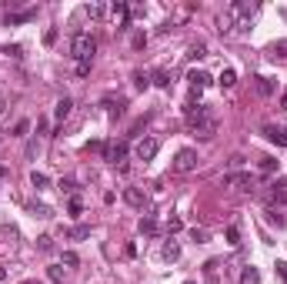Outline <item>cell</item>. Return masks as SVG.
Here are the masks:
<instances>
[{
  "instance_id": "6da1fadb",
  "label": "cell",
  "mask_w": 287,
  "mask_h": 284,
  "mask_svg": "<svg viewBox=\"0 0 287 284\" xmlns=\"http://www.w3.org/2000/svg\"><path fill=\"white\" fill-rule=\"evenodd\" d=\"M184 114H187V127L197 134L200 140H214V134H217V114L210 111V107H204V104H197V100H187V107H184Z\"/></svg>"
},
{
  "instance_id": "7a4b0ae2",
  "label": "cell",
  "mask_w": 287,
  "mask_h": 284,
  "mask_svg": "<svg viewBox=\"0 0 287 284\" xmlns=\"http://www.w3.org/2000/svg\"><path fill=\"white\" fill-rule=\"evenodd\" d=\"M97 54V41L90 37V33H74V41H70V57L77 60V64H84V60H94Z\"/></svg>"
},
{
  "instance_id": "3957f363",
  "label": "cell",
  "mask_w": 287,
  "mask_h": 284,
  "mask_svg": "<svg viewBox=\"0 0 287 284\" xmlns=\"http://www.w3.org/2000/svg\"><path fill=\"white\" fill-rule=\"evenodd\" d=\"M224 187H237V191H254L257 178L250 170H234V174H224Z\"/></svg>"
},
{
  "instance_id": "277c9868",
  "label": "cell",
  "mask_w": 287,
  "mask_h": 284,
  "mask_svg": "<svg viewBox=\"0 0 287 284\" xmlns=\"http://www.w3.org/2000/svg\"><path fill=\"white\" fill-rule=\"evenodd\" d=\"M197 151L194 147H184V151H177V157H174V174H191L194 167H197Z\"/></svg>"
},
{
  "instance_id": "5b68a950",
  "label": "cell",
  "mask_w": 287,
  "mask_h": 284,
  "mask_svg": "<svg viewBox=\"0 0 287 284\" xmlns=\"http://www.w3.org/2000/svg\"><path fill=\"white\" fill-rule=\"evenodd\" d=\"M157 151H160V140L157 137H140L137 140V147H134V154H137V161H154L157 157Z\"/></svg>"
},
{
  "instance_id": "8992f818",
  "label": "cell",
  "mask_w": 287,
  "mask_h": 284,
  "mask_svg": "<svg viewBox=\"0 0 287 284\" xmlns=\"http://www.w3.org/2000/svg\"><path fill=\"white\" fill-rule=\"evenodd\" d=\"M104 161H111V164H120L124 167V161H127V144L124 140H114V144H104Z\"/></svg>"
},
{
  "instance_id": "52a82bcc",
  "label": "cell",
  "mask_w": 287,
  "mask_h": 284,
  "mask_svg": "<svg viewBox=\"0 0 287 284\" xmlns=\"http://www.w3.org/2000/svg\"><path fill=\"white\" fill-rule=\"evenodd\" d=\"M124 201H127L130 207H137V211L147 207V194H144L140 187H127V191H124Z\"/></svg>"
},
{
  "instance_id": "ba28073f",
  "label": "cell",
  "mask_w": 287,
  "mask_h": 284,
  "mask_svg": "<svg viewBox=\"0 0 287 284\" xmlns=\"http://www.w3.org/2000/svg\"><path fill=\"white\" fill-rule=\"evenodd\" d=\"M264 137H267V140H274V144H280V147H287V124H284V127L264 124Z\"/></svg>"
},
{
  "instance_id": "9c48e42d",
  "label": "cell",
  "mask_w": 287,
  "mask_h": 284,
  "mask_svg": "<svg viewBox=\"0 0 287 284\" xmlns=\"http://www.w3.org/2000/svg\"><path fill=\"white\" fill-rule=\"evenodd\" d=\"M70 111H74V100H70V97H60V100L54 104V121L64 124L67 117H70Z\"/></svg>"
},
{
  "instance_id": "30bf717a",
  "label": "cell",
  "mask_w": 287,
  "mask_h": 284,
  "mask_svg": "<svg viewBox=\"0 0 287 284\" xmlns=\"http://www.w3.org/2000/svg\"><path fill=\"white\" fill-rule=\"evenodd\" d=\"M267 201H271V204H287V181H274Z\"/></svg>"
},
{
  "instance_id": "8fae6325",
  "label": "cell",
  "mask_w": 287,
  "mask_h": 284,
  "mask_svg": "<svg viewBox=\"0 0 287 284\" xmlns=\"http://www.w3.org/2000/svg\"><path fill=\"white\" fill-rule=\"evenodd\" d=\"M37 17V7H27V10H17V14H7V27H17V24H27Z\"/></svg>"
},
{
  "instance_id": "7c38bea8",
  "label": "cell",
  "mask_w": 287,
  "mask_h": 284,
  "mask_svg": "<svg viewBox=\"0 0 287 284\" xmlns=\"http://www.w3.org/2000/svg\"><path fill=\"white\" fill-rule=\"evenodd\" d=\"M254 90L261 94V97H271L274 90H277V84H274L271 77H254Z\"/></svg>"
},
{
  "instance_id": "4fadbf2b",
  "label": "cell",
  "mask_w": 287,
  "mask_h": 284,
  "mask_svg": "<svg viewBox=\"0 0 287 284\" xmlns=\"http://www.w3.org/2000/svg\"><path fill=\"white\" fill-rule=\"evenodd\" d=\"M187 81H191L194 90H204V87L210 84V74H207V70H191V74H187Z\"/></svg>"
},
{
  "instance_id": "5bb4252c",
  "label": "cell",
  "mask_w": 287,
  "mask_h": 284,
  "mask_svg": "<svg viewBox=\"0 0 287 284\" xmlns=\"http://www.w3.org/2000/svg\"><path fill=\"white\" fill-rule=\"evenodd\" d=\"M64 237H67V241H84V237H90V224H74V227H67Z\"/></svg>"
},
{
  "instance_id": "9a60e30c",
  "label": "cell",
  "mask_w": 287,
  "mask_h": 284,
  "mask_svg": "<svg viewBox=\"0 0 287 284\" xmlns=\"http://www.w3.org/2000/svg\"><path fill=\"white\" fill-rule=\"evenodd\" d=\"M114 20H117V27H120V30H127V20H130L127 4H114Z\"/></svg>"
},
{
  "instance_id": "2e32d148",
  "label": "cell",
  "mask_w": 287,
  "mask_h": 284,
  "mask_svg": "<svg viewBox=\"0 0 287 284\" xmlns=\"http://www.w3.org/2000/svg\"><path fill=\"white\" fill-rule=\"evenodd\" d=\"M151 84H157V87H164V90H167V87H170V70H164V67L151 70Z\"/></svg>"
},
{
  "instance_id": "e0dca14e",
  "label": "cell",
  "mask_w": 287,
  "mask_h": 284,
  "mask_svg": "<svg viewBox=\"0 0 287 284\" xmlns=\"http://www.w3.org/2000/svg\"><path fill=\"white\" fill-rule=\"evenodd\" d=\"M140 234H157V218H154V214H144L140 218Z\"/></svg>"
},
{
  "instance_id": "ac0fdd59",
  "label": "cell",
  "mask_w": 287,
  "mask_h": 284,
  "mask_svg": "<svg viewBox=\"0 0 287 284\" xmlns=\"http://www.w3.org/2000/svg\"><path fill=\"white\" fill-rule=\"evenodd\" d=\"M160 254H164V261H177V258H181V244H177V241H167Z\"/></svg>"
},
{
  "instance_id": "d6986e66",
  "label": "cell",
  "mask_w": 287,
  "mask_h": 284,
  "mask_svg": "<svg viewBox=\"0 0 287 284\" xmlns=\"http://www.w3.org/2000/svg\"><path fill=\"white\" fill-rule=\"evenodd\" d=\"M240 284H261V271L257 268H244L240 271Z\"/></svg>"
},
{
  "instance_id": "ffe728a7",
  "label": "cell",
  "mask_w": 287,
  "mask_h": 284,
  "mask_svg": "<svg viewBox=\"0 0 287 284\" xmlns=\"http://www.w3.org/2000/svg\"><path fill=\"white\" fill-rule=\"evenodd\" d=\"M30 184L37 187V191H44V187L50 184V178H47V174H44V170H33V174H30Z\"/></svg>"
},
{
  "instance_id": "44dd1931",
  "label": "cell",
  "mask_w": 287,
  "mask_h": 284,
  "mask_svg": "<svg viewBox=\"0 0 287 284\" xmlns=\"http://www.w3.org/2000/svg\"><path fill=\"white\" fill-rule=\"evenodd\" d=\"M124 107H127V100H124V97H120V100H107V114H111V117H120Z\"/></svg>"
},
{
  "instance_id": "7402d4cb",
  "label": "cell",
  "mask_w": 287,
  "mask_h": 284,
  "mask_svg": "<svg viewBox=\"0 0 287 284\" xmlns=\"http://www.w3.org/2000/svg\"><path fill=\"white\" fill-rule=\"evenodd\" d=\"M134 87H137V90H147V87H151V74L137 70V74H134Z\"/></svg>"
},
{
  "instance_id": "603a6c76",
  "label": "cell",
  "mask_w": 287,
  "mask_h": 284,
  "mask_svg": "<svg viewBox=\"0 0 287 284\" xmlns=\"http://www.w3.org/2000/svg\"><path fill=\"white\" fill-rule=\"evenodd\" d=\"M224 237H227V244H231V247H237V244H240V231H237V224L227 227V231H224Z\"/></svg>"
},
{
  "instance_id": "cb8c5ba5",
  "label": "cell",
  "mask_w": 287,
  "mask_h": 284,
  "mask_svg": "<svg viewBox=\"0 0 287 284\" xmlns=\"http://www.w3.org/2000/svg\"><path fill=\"white\" fill-rule=\"evenodd\" d=\"M204 277H207V284H217V261H207V264H204Z\"/></svg>"
},
{
  "instance_id": "d4e9b609",
  "label": "cell",
  "mask_w": 287,
  "mask_h": 284,
  "mask_svg": "<svg viewBox=\"0 0 287 284\" xmlns=\"http://www.w3.org/2000/svg\"><path fill=\"white\" fill-rule=\"evenodd\" d=\"M234 84H237V74H234L231 67H227V70L221 74V87H234Z\"/></svg>"
},
{
  "instance_id": "484cf974",
  "label": "cell",
  "mask_w": 287,
  "mask_h": 284,
  "mask_svg": "<svg viewBox=\"0 0 287 284\" xmlns=\"http://www.w3.org/2000/svg\"><path fill=\"white\" fill-rule=\"evenodd\" d=\"M30 211L37 214V218H50V214H54V211L47 207V204H40V201H33V204H30Z\"/></svg>"
},
{
  "instance_id": "4316f807",
  "label": "cell",
  "mask_w": 287,
  "mask_h": 284,
  "mask_svg": "<svg viewBox=\"0 0 287 284\" xmlns=\"http://www.w3.org/2000/svg\"><path fill=\"white\" fill-rule=\"evenodd\" d=\"M67 211H70V214H74V218H77V214H80V211H84V201H80V197H77V194H74V197H70V201H67Z\"/></svg>"
},
{
  "instance_id": "83f0119b",
  "label": "cell",
  "mask_w": 287,
  "mask_h": 284,
  "mask_svg": "<svg viewBox=\"0 0 287 284\" xmlns=\"http://www.w3.org/2000/svg\"><path fill=\"white\" fill-rule=\"evenodd\" d=\"M187 57H191V60H200V57H207V44H194Z\"/></svg>"
},
{
  "instance_id": "f1b7e54d",
  "label": "cell",
  "mask_w": 287,
  "mask_h": 284,
  "mask_svg": "<svg viewBox=\"0 0 287 284\" xmlns=\"http://www.w3.org/2000/svg\"><path fill=\"white\" fill-rule=\"evenodd\" d=\"M37 247H40V251H54V237H50V234H40L37 237Z\"/></svg>"
},
{
  "instance_id": "f546056e",
  "label": "cell",
  "mask_w": 287,
  "mask_h": 284,
  "mask_svg": "<svg viewBox=\"0 0 287 284\" xmlns=\"http://www.w3.org/2000/svg\"><path fill=\"white\" fill-rule=\"evenodd\" d=\"M207 231H204V227H191V241H197V244H204V241H207Z\"/></svg>"
},
{
  "instance_id": "4dcf8cb0",
  "label": "cell",
  "mask_w": 287,
  "mask_h": 284,
  "mask_svg": "<svg viewBox=\"0 0 287 284\" xmlns=\"http://www.w3.org/2000/svg\"><path fill=\"white\" fill-rule=\"evenodd\" d=\"M57 187H60L64 194H74V191H77V181H74V178H64V181H60Z\"/></svg>"
},
{
  "instance_id": "1f68e13d",
  "label": "cell",
  "mask_w": 287,
  "mask_h": 284,
  "mask_svg": "<svg viewBox=\"0 0 287 284\" xmlns=\"http://www.w3.org/2000/svg\"><path fill=\"white\" fill-rule=\"evenodd\" d=\"M84 14L97 20V17H104V7H100V4H87V7H84Z\"/></svg>"
},
{
  "instance_id": "d6a6232c",
  "label": "cell",
  "mask_w": 287,
  "mask_h": 284,
  "mask_svg": "<svg viewBox=\"0 0 287 284\" xmlns=\"http://www.w3.org/2000/svg\"><path fill=\"white\" fill-rule=\"evenodd\" d=\"M27 130H30V121H17V127H14V137H27Z\"/></svg>"
},
{
  "instance_id": "836d02e7",
  "label": "cell",
  "mask_w": 287,
  "mask_h": 284,
  "mask_svg": "<svg viewBox=\"0 0 287 284\" xmlns=\"http://www.w3.org/2000/svg\"><path fill=\"white\" fill-rule=\"evenodd\" d=\"M261 170H264V174L277 170V161H274V157H261Z\"/></svg>"
},
{
  "instance_id": "e575fe53",
  "label": "cell",
  "mask_w": 287,
  "mask_h": 284,
  "mask_svg": "<svg viewBox=\"0 0 287 284\" xmlns=\"http://www.w3.org/2000/svg\"><path fill=\"white\" fill-rule=\"evenodd\" d=\"M271 57H287V41H277L271 47Z\"/></svg>"
},
{
  "instance_id": "d590c367",
  "label": "cell",
  "mask_w": 287,
  "mask_h": 284,
  "mask_svg": "<svg viewBox=\"0 0 287 284\" xmlns=\"http://www.w3.org/2000/svg\"><path fill=\"white\" fill-rule=\"evenodd\" d=\"M181 227H184V221H181V218H170V221H167V234H177Z\"/></svg>"
},
{
  "instance_id": "8d00e7d4",
  "label": "cell",
  "mask_w": 287,
  "mask_h": 284,
  "mask_svg": "<svg viewBox=\"0 0 287 284\" xmlns=\"http://www.w3.org/2000/svg\"><path fill=\"white\" fill-rule=\"evenodd\" d=\"M74 74H77V77H87V74H90V60H84V64H77V67H74Z\"/></svg>"
},
{
  "instance_id": "74e56055",
  "label": "cell",
  "mask_w": 287,
  "mask_h": 284,
  "mask_svg": "<svg viewBox=\"0 0 287 284\" xmlns=\"http://www.w3.org/2000/svg\"><path fill=\"white\" fill-rule=\"evenodd\" d=\"M60 261H64L67 268H77V254H74V251H64V258H60Z\"/></svg>"
},
{
  "instance_id": "f35d334b",
  "label": "cell",
  "mask_w": 287,
  "mask_h": 284,
  "mask_svg": "<svg viewBox=\"0 0 287 284\" xmlns=\"http://www.w3.org/2000/svg\"><path fill=\"white\" fill-rule=\"evenodd\" d=\"M274 268H277V277H280V281L287 284V261H277V264H274Z\"/></svg>"
},
{
  "instance_id": "ab89813d",
  "label": "cell",
  "mask_w": 287,
  "mask_h": 284,
  "mask_svg": "<svg viewBox=\"0 0 287 284\" xmlns=\"http://www.w3.org/2000/svg\"><path fill=\"white\" fill-rule=\"evenodd\" d=\"M44 44H47V47H50V44H57V27H50V30L44 33Z\"/></svg>"
},
{
  "instance_id": "60d3db41",
  "label": "cell",
  "mask_w": 287,
  "mask_h": 284,
  "mask_svg": "<svg viewBox=\"0 0 287 284\" xmlns=\"http://www.w3.org/2000/svg\"><path fill=\"white\" fill-rule=\"evenodd\" d=\"M144 44H147V37H144V33H134V47H137V50H140V47H144Z\"/></svg>"
},
{
  "instance_id": "b9f144b4",
  "label": "cell",
  "mask_w": 287,
  "mask_h": 284,
  "mask_svg": "<svg viewBox=\"0 0 287 284\" xmlns=\"http://www.w3.org/2000/svg\"><path fill=\"white\" fill-rule=\"evenodd\" d=\"M7 111V97H4V94H0V114Z\"/></svg>"
},
{
  "instance_id": "7bdbcfd3",
  "label": "cell",
  "mask_w": 287,
  "mask_h": 284,
  "mask_svg": "<svg viewBox=\"0 0 287 284\" xmlns=\"http://www.w3.org/2000/svg\"><path fill=\"white\" fill-rule=\"evenodd\" d=\"M280 107H284V111H287V90H284V94H280Z\"/></svg>"
},
{
  "instance_id": "ee69618b",
  "label": "cell",
  "mask_w": 287,
  "mask_h": 284,
  "mask_svg": "<svg viewBox=\"0 0 287 284\" xmlns=\"http://www.w3.org/2000/svg\"><path fill=\"white\" fill-rule=\"evenodd\" d=\"M0 178H7V167H4V164H0Z\"/></svg>"
},
{
  "instance_id": "f6af8a7d",
  "label": "cell",
  "mask_w": 287,
  "mask_h": 284,
  "mask_svg": "<svg viewBox=\"0 0 287 284\" xmlns=\"http://www.w3.org/2000/svg\"><path fill=\"white\" fill-rule=\"evenodd\" d=\"M20 284H40V281H33V277H30V281H20Z\"/></svg>"
},
{
  "instance_id": "bcb514c9",
  "label": "cell",
  "mask_w": 287,
  "mask_h": 284,
  "mask_svg": "<svg viewBox=\"0 0 287 284\" xmlns=\"http://www.w3.org/2000/svg\"><path fill=\"white\" fill-rule=\"evenodd\" d=\"M0 140H4V134H0Z\"/></svg>"
}]
</instances>
